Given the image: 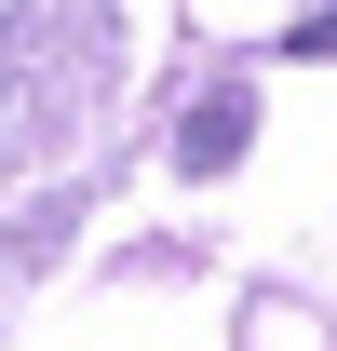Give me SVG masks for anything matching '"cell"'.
Instances as JSON below:
<instances>
[{
  "instance_id": "obj_1",
  "label": "cell",
  "mask_w": 337,
  "mask_h": 351,
  "mask_svg": "<svg viewBox=\"0 0 337 351\" xmlns=\"http://www.w3.org/2000/svg\"><path fill=\"white\" fill-rule=\"evenodd\" d=\"M243 135H256V108H243V95H203V108H189V135H175V162H189V176H216V162H243Z\"/></svg>"
},
{
  "instance_id": "obj_2",
  "label": "cell",
  "mask_w": 337,
  "mask_h": 351,
  "mask_svg": "<svg viewBox=\"0 0 337 351\" xmlns=\"http://www.w3.org/2000/svg\"><path fill=\"white\" fill-rule=\"evenodd\" d=\"M297 54H337V14H310V27H297Z\"/></svg>"
}]
</instances>
